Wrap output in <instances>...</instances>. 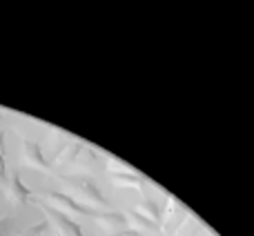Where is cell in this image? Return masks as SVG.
Masks as SVG:
<instances>
[{
  "instance_id": "1",
  "label": "cell",
  "mask_w": 254,
  "mask_h": 236,
  "mask_svg": "<svg viewBox=\"0 0 254 236\" xmlns=\"http://www.w3.org/2000/svg\"><path fill=\"white\" fill-rule=\"evenodd\" d=\"M61 180L65 183L67 189L76 194V201H83L89 207H107V198L103 196L101 187L94 183L92 176L87 174H65L61 176Z\"/></svg>"
},
{
  "instance_id": "2",
  "label": "cell",
  "mask_w": 254,
  "mask_h": 236,
  "mask_svg": "<svg viewBox=\"0 0 254 236\" xmlns=\"http://www.w3.org/2000/svg\"><path fill=\"white\" fill-rule=\"evenodd\" d=\"M40 210L45 212V216H47V221H52L54 225L58 228V232L63 236H85L83 234V228H80L78 223H76L74 219H69V216L65 214L63 210H58V207H52L49 203H43L38 201Z\"/></svg>"
},
{
  "instance_id": "3",
  "label": "cell",
  "mask_w": 254,
  "mask_h": 236,
  "mask_svg": "<svg viewBox=\"0 0 254 236\" xmlns=\"http://www.w3.org/2000/svg\"><path fill=\"white\" fill-rule=\"evenodd\" d=\"M98 161V152L92 147L89 143L74 138L69 143V147L63 152V156L58 158V163L63 165H76V163H96Z\"/></svg>"
},
{
  "instance_id": "4",
  "label": "cell",
  "mask_w": 254,
  "mask_h": 236,
  "mask_svg": "<svg viewBox=\"0 0 254 236\" xmlns=\"http://www.w3.org/2000/svg\"><path fill=\"white\" fill-rule=\"evenodd\" d=\"M43 196H45V201H47V203L61 207V210L71 212V214H83V216H94V214H96V210H94V207H89V205H85V203L76 201L74 196H69V194H65V192L47 189Z\"/></svg>"
},
{
  "instance_id": "5",
  "label": "cell",
  "mask_w": 254,
  "mask_h": 236,
  "mask_svg": "<svg viewBox=\"0 0 254 236\" xmlns=\"http://www.w3.org/2000/svg\"><path fill=\"white\" fill-rule=\"evenodd\" d=\"M7 196L11 203H18V205H29V203H36V196L25 183H22L20 174L16 170L9 174V183H7Z\"/></svg>"
},
{
  "instance_id": "6",
  "label": "cell",
  "mask_w": 254,
  "mask_h": 236,
  "mask_svg": "<svg viewBox=\"0 0 254 236\" xmlns=\"http://www.w3.org/2000/svg\"><path fill=\"white\" fill-rule=\"evenodd\" d=\"M22 158H25V163L29 167H36L40 172H52V163L47 161L40 143H36V140H31V138L22 140Z\"/></svg>"
},
{
  "instance_id": "7",
  "label": "cell",
  "mask_w": 254,
  "mask_h": 236,
  "mask_svg": "<svg viewBox=\"0 0 254 236\" xmlns=\"http://www.w3.org/2000/svg\"><path fill=\"white\" fill-rule=\"evenodd\" d=\"M112 180H114V185H119V187H134V189H145L149 185V180L145 178V176L136 174L134 170L129 172H110Z\"/></svg>"
},
{
  "instance_id": "8",
  "label": "cell",
  "mask_w": 254,
  "mask_h": 236,
  "mask_svg": "<svg viewBox=\"0 0 254 236\" xmlns=\"http://www.w3.org/2000/svg\"><path fill=\"white\" fill-rule=\"evenodd\" d=\"M92 219L96 221L98 225H103V228H114V230L125 228V223H127V216L119 210H110V212H98L96 210V214H94Z\"/></svg>"
},
{
  "instance_id": "9",
  "label": "cell",
  "mask_w": 254,
  "mask_h": 236,
  "mask_svg": "<svg viewBox=\"0 0 254 236\" xmlns=\"http://www.w3.org/2000/svg\"><path fill=\"white\" fill-rule=\"evenodd\" d=\"M136 210L140 212V214H145V216H149L152 221H156V223H161L163 221V216H161V207L156 205V203L152 201V198H143V201L136 205Z\"/></svg>"
},
{
  "instance_id": "10",
  "label": "cell",
  "mask_w": 254,
  "mask_h": 236,
  "mask_svg": "<svg viewBox=\"0 0 254 236\" xmlns=\"http://www.w3.org/2000/svg\"><path fill=\"white\" fill-rule=\"evenodd\" d=\"M129 219L136 223V228H140V230H149V232H158V225H161V223H156V221H152L149 216L140 214L138 210L129 212Z\"/></svg>"
},
{
  "instance_id": "11",
  "label": "cell",
  "mask_w": 254,
  "mask_h": 236,
  "mask_svg": "<svg viewBox=\"0 0 254 236\" xmlns=\"http://www.w3.org/2000/svg\"><path fill=\"white\" fill-rule=\"evenodd\" d=\"M49 230V221L47 219H43V221H38V223H34V225H29V228H25L18 236H45V232Z\"/></svg>"
},
{
  "instance_id": "12",
  "label": "cell",
  "mask_w": 254,
  "mask_h": 236,
  "mask_svg": "<svg viewBox=\"0 0 254 236\" xmlns=\"http://www.w3.org/2000/svg\"><path fill=\"white\" fill-rule=\"evenodd\" d=\"M16 232V216H2L0 219V236H13Z\"/></svg>"
},
{
  "instance_id": "13",
  "label": "cell",
  "mask_w": 254,
  "mask_h": 236,
  "mask_svg": "<svg viewBox=\"0 0 254 236\" xmlns=\"http://www.w3.org/2000/svg\"><path fill=\"white\" fill-rule=\"evenodd\" d=\"M107 236H140V232L136 228H119L114 232H110Z\"/></svg>"
},
{
  "instance_id": "14",
  "label": "cell",
  "mask_w": 254,
  "mask_h": 236,
  "mask_svg": "<svg viewBox=\"0 0 254 236\" xmlns=\"http://www.w3.org/2000/svg\"><path fill=\"white\" fill-rule=\"evenodd\" d=\"M7 161H4V152H0V183H7Z\"/></svg>"
},
{
  "instance_id": "15",
  "label": "cell",
  "mask_w": 254,
  "mask_h": 236,
  "mask_svg": "<svg viewBox=\"0 0 254 236\" xmlns=\"http://www.w3.org/2000/svg\"><path fill=\"white\" fill-rule=\"evenodd\" d=\"M7 145H4V129H0V152H4Z\"/></svg>"
},
{
  "instance_id": "16",
  "label": "cell",
  "mask_w": 254,
  "mask_h": 236,
  "mask_svg": "<svg viewBox=\"0 0 254 236\" xmlns=\"http://www.w3.org/2000/svg\"><path fill=\"white\" fill-rule=\"evenodd\" d=\"M2 116H4V112H2V110H0V118H2Z\"/></svg>"
}]
</instances>
